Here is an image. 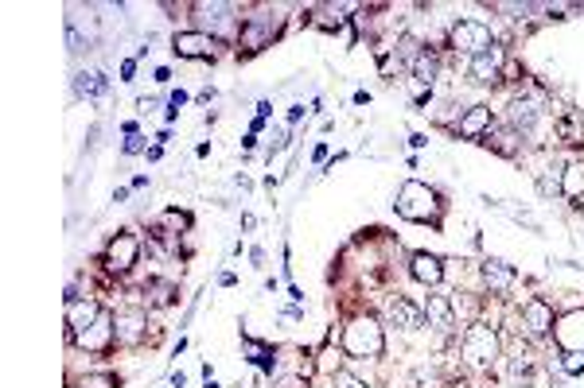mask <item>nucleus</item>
<instances>
[{
	"mask_svg": "<svg viewBox=\"0 0 584 388\" xmlns=\"http://www.w3.org/2000/svg\"><path fill=\"white\" fill-rule=\"evenodd\" d=\"M343 350L350 358H378L386 350V338H382V327L374 319H350L343 330Z\"/></svg>",
	"mask_w": 584,
	"mask_h": 388,
	"instance_id": "obj_1",
	"label": "nucleus"
},
{
	"mask_svg": "<svg viewBox=\"0 0 584 388\" xmlns=\"http://www.w3.org/2000/svg\"><path fill=\"white\" fill-rule=\"evenodd\" d=\"M394 206H398L401 218H409V222H432L437 218V194L424 187V182L409 179V182H401Z\"/></svg>",
	"mask_w": 584,
	"mask_h": 388,
	"instance_id": "obj_2",
	"label": "nucleus"
},
{
	"mask_svg": "<svg viewBox=\"0 0 584 388\" xmlns=\"http://www.w3.org/2000/svg\"><path fill=\"white\" fill-rule=\"evenodd\" d=\"M498 353H503V342H498L495 327H472L464 334V361L475 365V369H491L498 361Z\"/></svg>",
	"mask_w": 584,
	"mask_h": 388,
	"instance_id": "obj_3",
	"label": "nucleus"
},
{
	"mask_svg": "<svg viewBox=\"0 0 584 388\" xmlns=\"http://www.w3.org/2000/svg\"><path fill=\"white\" fill-rule=\"evenodd\" d=\"M448 39H452V47H456V51H464V55H472V59L495 47L491 28L480 24V20H456L452 31H448Z\"/></svg>",
	"mask_w": 584,
	"mask_h": 388,
	"instance_id": "obj_4",
	"label": "nucleus"
},
{
	"mask_svg": "<svg viewBox=\"0 0 584 388\" xmlns=\"http://www.w3.org/2000/svg\"><path fill=\"white\" fill-rule=\"evenodd\" d=\"M172 47L179 59H210L215 55V36L210 31H176Z\"/></svg>",
	"mask_w": 584,
	"mask_h": 388,
	"instance_id": "obj_5",
	"label": "nucleus"
},
{
	"mask_svg": "<svg viewBox=\"0 0 584 388\" xmlns=\"http://www.w3.org/2000/svg\"><path fill=\"white\" fill-rule=\"evenodd\" d=\"M136 256H141V241H136L133 233H117L113 241H110V249H105V261H110L113 272H125V268H133Z\"/></svg>",
	"mask_w": 584,
	"mask_h": 388,
	"instance_id": "obj_6",
	"label": "nucleus"
},
{
	"mask_svg": "<svg viewBox=\"0 0 584 388\" xmlns=\"http://www.w3.org/2000/svg\"><path fill=\"white\" fill-rule=\"evenodd\" d=\"M554 338L561 342V350H584V311H569L565 319L554 322Z\"/></svg>",
	"mask_w": 584,
	"mask_h": 388,
	"instance_id": "obj_7",
	"label": "nucleus"
},
{
	"mask_svg": "<svg viewBox=\"0 0 584 388\" xmlns=\"http://www.w3.org/2000/svg\"><path fill=\"white\" fill-rule=\"evenodd\" d=\"M144 327H148V315L144 311H121V315L113 319V334H117V342L121 346H136V342L144 338Z\"/></svg>",
	"mask_w": 584,
	"mask_h": 388,
	"instance_id": "obj_8",
	"label": "nucleus"
},
{
	"mask_svg": "<svg viewBox=\"0 0 584 388\" xmlns=\"http://www.w3.org/2000/svg\"><path fill=\"white\" fill-rule=\"evenodd\" d=\"M74 342H78L82 350H94V353L105 350V346H110V342H113V315H105V311H102L98 322H90L86 330H78V334H74Z\"/></svg>",
	"mask_w": 584,
	"mask_h": 388,
	"instance_id": "obj_9",
	"label": "nucleus"
},
{
	"mask_svg": "<svg viewBox=\"0 0 584 388\" xmlns=\"http://www.w3.org/2000/svg\"><path fill=\"white\" fill-rule=\"evenodd\" d=\"M203 28H210V36H234V8L230 4H195Z\"/></svg>",
	"mask_w": 584,
	"mask_h": 388,
	"instance_id": "obj_10",
	"label": "nucleus"
},
{
	"mask_svg": "<svg viewBox=\"0 0 584 388\" xmlns=\"http://www.w3.org/2000/svg\"><path fill=\"white\" fill-rule=\"evenodd\" d=\"M522 327L530 338H541V334L554 330V307L541 303V299H530V303L522 307Z\"/></svg>",
	"mask_w": 584,
	"mask_h": 388,
	"instance_id": "obj_11",
	"label": "nucleus"
},
{
	"mask_svg": "<svg viewBox=\"0 0 584 388\" xmlns=\"http://www.w3.org/2000/svg\"><path fill=\"white\" fill-rule=\"evenodd\" d=\"M386 315H390V322H394L398 330H406V334H413V330H421V311L409 303V299H390V307H386Z\"/></svg>",
	"mask_w": 584,
	"mask_h": 388,
	"instance_id": "obj_12",
	"label": "nucleus"
},
{
	"mask_svg": "<svg viewBox=\"0 0 584 388\" xmlns=\"http://www.w3.org/2000/svg\"><path fill=\"white\" fill-rule=\"evenodd\" d=\"M409 272H413V279H421V284L437 287L444 279V261L440 256H432V253H417L413 256V264H409Z\"/></svg>",
	"mask_w": 584,
	"mask_h": 388,
	"instance_id": "obj_13",
	"label": "nucleus"
},
{
	"mask_svg": "<svg viewBox=\"0 0 584 388\" xmlns=\"http://www.w3.org/2000/svg\"><path fill=\"white\" fill-rule=\"evenodd\" d=\"M98 315H102V307L94 303V299H70V303H67V327L74 334L86 330L90 322H98Z\"/></svg>",
	"mask_w": 584,
	"mask_h": 388,
	"instance_id": "obj_14",
	"label": "nucleus"
},
{
	"mask_svg": "<svg viewBox=\"0 0 584 388\" xmlns=\"http://www.w3.org/2000/svg\"><path fill=\"white\" fill-rule=\"evenodd\" d=\"M429 327L437 334H448L456 327V307L448 303V295H429Z\"/></svg>",
	"mask_w": 584,
	"mask_h": 388,
	"instance_id": "obj_15",
	"label": "nucleus"
},
{
	"mask_svg": "<svg viewBox=\"0 0 584 388\" xmlns=\"http://www.w3.org/2000/svg\"><path fill=\"white\" fill-rule=\"evenodd\" d=\"M538 101L534 97H514L511 101V125L518 128V133H534V125H538Z\"/></svg>",
	"mask_w": 584,
	"mask_h": 388,
	"instance_id": "obj_16",
	"label": "nucleus"
},
{
	"mask_svg": "<svg viewBox=\"0 0 584 388\" xmlns=\"http://www.w3.org/2000/svg\"><path fill=\"white\" fill-rule=\"evenodd\" d=\"M498 67H503V47H491V51H483V55L472 59V78L475 82H495Z\"/></svg>",
	"mask_w": 584,
	"mask_h": 388,
	"instance_id": "obj_17",
	"label": "nucleus"
},
{
	"mask_svg": "<svg viewBox=\"0 0 584 388\" xmlns=\"http://www.w3.org/2000/svg\"><path fill=\"white\" fill-rule=\"evenodd\" d=\"M437 82V59L432 55H417V62H413V93L417 97H424V90H429V85Z\"/></svg>",
	"mask_w": 584,
	"mask_h": 388,
	"instance_id": "obj_18",
	"label": "nucleus"
},
{
	"mask_svg": "<svg viewBox=\"0 0 584 388\" xmlns=\"http://www.w3.org/2000/svg\"><path fill=\"white\" fill-rule=\"evenodd\" d=\"M483 279L491 284V291H511L514 287V268L511 264H503V261H487L483 264Z\"/></svg>",
	"mask_w": 584,
	"mask_h": 388,
	"instance_id": "obj_19",
	"label": "nucleus"
},
{
	"mask_svg": "<svg viewBox=\"0 0 584 388\" xmlns=\"http://www.w3.org/2000/svg\"><path fill=\"white\" fill-rule=\"evenodd\" d=\"M491 128V109L487 105H472L464 117H460V136H480Z\"/></svg>",
	"mask_w": 584,
	"mask_h": 388,
	"instance_id": "obj_20",
	"label": "nucleus"
},
{
	"mask_svg": "<svg viewBox=\"0 0 584 388\" xmlns=\"http://www.w3.org/2000/svg\"><path fill=\"white\" fill-rule=\"evenodd\" d=\"M561 194H565V198H580L584 194V164L565 167V175H561Z\"/></svg>",
	"mask_w": 584,
	"mask_h": 388,
	"instance_id": "obj_21",
	"label": "nucleus"
},
{
	"mask_svg": "<svg viewBox=\"0 0 584 388\" xmlns=\"http://www.w3.org/2000/svg\"><path fill=\"white\" fill-rule=\"evenodd\" d=\"M530 369H534V353L518 346V350L511 353V376H514V381H518V376H526Z\"/></svg>",
	"mask_w": 584,
	"mask_h": 388,
	"instance_id": "obj_22",
	"label": "nucleus"
},
{
	"mask_svg": "<svg viewBox=\"0 0 584 388\" xmlns=\"http://www.w3.org/2000/svg\"><path fill=\"white\" fill-rule=\"evenodd\" d=\"M105 74H82V82H78V90L86 93V97H98V93H105Z\"/></svg>",
	"mask_w": 584,
	"mask_h": 388,
	"instance_id": "obj_23",
	"label": "nucleus"
},
{
	"mask_svg": "<svg viewBox=\"0 0 584 388\" xmlns=\"http://www.w3.org/2000/svg\"><path fill=\"white\" fill-rule=\"evenodd\" d=\"M78 388H117V381L110 373H90V376H82Z\"/></svg>",
	"mask_w": 584,
	"mask_h": 388,
	"instance_id": "obj_24",
	"label": "nucleus"
},
{
	"mask_svg": "<svg viewBox=\"0 0 584 388\" xmlns=\"http://www.w3.org/2000/svg\"><path fill=\"white\" fill-rule=\"evenodd\" d=\"M561 369H565V373H584V350H572V353H565V361H561Z\"/></svg>",
	"mask_w": 584,
	"mask_h": 388,
	"instance_id": "obj_25",
	"label": "nucleus"
},
{
	"mask_svg": "<svg viewBox=\"0 0 584 388\" xmlns=\"http://www.w3.org/2000/svg\"><path fill=\"white\" fill-rule=\"evenodd\" d=\"M335 388H366V384L358 381L355 373H343V369H339V373H335Z\"/></svg>",
	"mask_w": 584,
	"mask_h": 388,
	"instance_id": "obj_26",
	"label": "nucleus"
},
{
	"mask_svg": "<svg viewBox=\"0 0 584 388\" xmlns=\"http://www.w3.org/2000/svg\"><path fill=\"white\" fill-rule=\"evenodd\" d=\"M141 148H144V136L129 133V140H125V152H129V156H136V152H141Z\"/></svg>",
	"mask_w": 584,
	"mask_h": 388,
	"instance_id": "obj_27",
	"label": "nucleus"
},
{
	"mask_svg": "<svg viewBox=\"0 0 584 388\" xmlns=\"http://www.w3.org/2000/svg\"><path fill=\"white\" fill-rule=\"evenodd\" d=\"M207 388H218V384H210V381H207Z\"/></svg>",
	"mask_w": 584,
	"mask_h": 388,
	"instance_id": "obj_28",
	"label": "nucleus"
}]
</instances>
